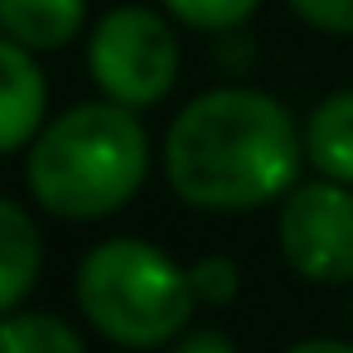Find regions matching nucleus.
<instances>
[{"instance_id": "1", "label": "nucleus", "mask_w": 353, "mask_h": 353, "mask_svg": "<svg viewBox=\"0 0 353 353\" xmlns=\"http://www.w3.org/2000/svg\"><path fill=\"white\" fill-rule=\"evenodd\" d=\"M305 131L256 88L199 92L165 136L170 189L203 213H247L300 184Z\"/></svg>"}, {"instance_id": "3", "label": "nucleus", "mask_w": 353, "mask_h": 353, "mask_svg": "<svg viewBox=\"0 0 353 353\" xmlns=\"http://www.w3.org/2000/svg\"><path fill=\"white\" fill-rule=\"evenodd\" d=\"M189 271L155 242L112 237L78 261V310L121 348H155L184 334L194 314Z\"/></svg>"}, {"instance_id": "15", "label": "nucleus", "mask_w": 353, "mask_h": 353, "mask_svg": "<svg viewBox=\"0 0 353 353\" xmlns=\"http://www.w3.org/2000/svg\"><path fill=\"white\" fill-rule=\"evenodd\" d=\"M285 353H353V343H343V339H305V343H290Z\"/></svg>"}, {"instance_id": "2", "label": "nucleus", "mask_w": 353, "mask_h": 353, "mask_svg": "<svg viewBox=\"0 0 353 353\" xmlns=\"http://www.w3.org/2000/svg\"><path fill=\"white\" fill-rule=\"evenodd\" d=\"M150 170V141L131 107L102 97L54 117L30 141L25 184L39 208L68 223L112 218L136 199Z\"/></svg>"}, {"instance_id": "9", "label": "nucleus", "mask_w": 353, "mask_h": 353, "mask_svg": "<svg viewBox=\"0 0 353 353\" xmlns=\"http://www.w3.org/2000/svg\"><path fill=\"white\" fill-rule=\"evenodd\" d=\"M305 160L339 184H353V88L329 92L305 121Z\"/></svg>"}, {"instance_id": "8", "label": "nucleus", "mask_w": 353, "mask_h": 353, "mask_svg": "<svg viewBox=\"0 0 353 353\" xmlns=\"http://www.w3.org/2000/svg\"><path fill=\"white\" fill-rule=\"evenodd\" d=\"M39 266H44V247L34 218L20 203L0 199V314L20 310V300L39 281Z\"/></svg>"}, {"instance_id": "14", "label": "nucleus", "mask_w": 353, "mask_h": 353, "mask_svg": "<svg viewBox=\"0 0 353 353\" xmlns=\"http://www.w3.org/2000/svg\"><path fill=\"white\" fill-rule=\"evenodd\" d=\"M170 353H237V343L218 329H184Z\"/></svg>"}, {"instance_id": "6", "label": "nucleus", "mask_w": 353, "mask_h": 353, "mask_svg": "<svg viewBox=\"0 0 353 353\" xmlns=\"http://www.w3.org/2000/svg\"><path fill=\"white\" fill-rule=\"evenodd\" d=\"M49 112V83L34 63V49L0 34V155L25 150L44 131Z\"/></svg>"}, {"instance_id": "4", "label": "nucleus", "mask_w": 353, "mask_h": 353, "mask_svg": "<svg viewBox=\"0 0 353 353\" xmlns=\"http://www.w3.org/2000/svg\"><path fill=\"white\" fill-rule=\"evenodd\" d=\"M88 73L102 88V97L145 112L165 102L179 83V34L160 10L117 6L92 25Z\"/></svg>"}, {"instance_id": "5", "label": "nucleus", "mask_w": 353, "mask_h": 353, "mask_svg": "<svg viewBox=\"0 0 353 353\" xmlns=\"http://www.w3.org/2000/svg\"><path fill=\"white\" fill-rule=\"evenodd\" d=\"M281 256L314 285H353V184L305 179L281 199Z\"/></svg>"}, {"instance_id": "13", "label": "nucleus", "mask_w": 353, "mask_h": 353, "mask_svg": "<svg viewBox=\"0 0 353 353\" xmlns=\"http://www.w3.org/2000/svg\"><path fill=\"white\" fill-rule=\"evenodd\" d=\"M285 6L324 34H353V0H285Z\"/></svg>"}, {"instance_id": "12", "label": "nucleus", "mask_w": 353, "mask_h": 353, "mask_svg": "<svg viewBox=\"0 0 353 353\" xmlns=\"http://www.w3.org/2000/svg\"><path fill=\"white\" fill-rule=\"evenodd\" d=\"M189 285H194V300H203V305H228V300L237 295L242 276H237V261H228V256H199V261L189 266Z\"/></svg>"}, {"instance_id": "11", "label": "nucleus", "mask_w": 353, "mask_h": 353, "mask_svg": "<svg viewBox=\"0 0 353 353\" xmlns=\"http://www.w3.org/2000/svg\"><path fill=\"white\" fill-rule=\"evenodd\" d=\"M165 15L179 20L184 30H203V34H237L261 0H160Z\"/></svg>"}, {"instance_id": "7", "label": "nucleus", "mask_w": 353, "mask_h": 353, "mask_svg": "<svg viewBox=\"0 0 353 353\" xmlns=\"http://www.w3.org/2000/svg\"><path fill=\"white\" fill-rule=\"evenodd\" d=\"M88 25V0H0V34L49 54L78 39Z\"/></svg>"}, {"instance_id": "16", "label": "nucleus", "mask_w": 353, "mask_h": 353, "mask_svg": "<svg viewBox=\"0 0 353 353\" xmlns=\"http://www.w3.org/2000/svg\"><path fill=\"white\" fill-rule=\"evenodd\" d=\"M348 319H353V300H348Z\"/></svg>"}, {"instance_id": "10", "label": "nucleus", "mask_w": 353, "mask_h": 353, "mask_svg": "<svg viewBox=\"0 0 353 353\" xmlns=\"http://www.w3.org/2000/svg\"><path fill=\"white\" fill-rule=\"evenodd\" d=\"M0 353H88V343L49 310H10L0 314Z\"/></svg>"}]
</instances>
